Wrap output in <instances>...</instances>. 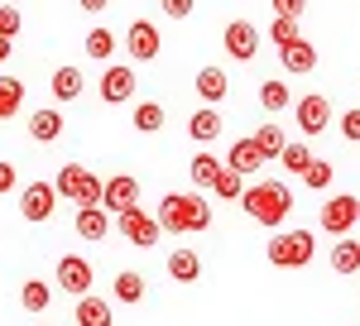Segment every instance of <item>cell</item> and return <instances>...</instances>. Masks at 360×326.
<instances>
[{
    "label": "cell",
    "mask_w": 360,
    "mask_h": 326,
    "mask_svg": "<svg viewBox=\"0 0 360 326\" xmlns=\"http://www.w3.org/2000/svg\"><path fill=\"white\" fill-rule=\"evenodd\" d=\"M154 221H159V230H173V235H197L212 226V202L202 192H168Z\"/></svg>",
    "instance_id": "obj_1"
},
{
    "label": "cell",
    "mask_w": 360,
    "mask_h": 326,
    "mask_svg": "<svg viewBox=\"0 0 360 326\" xmlns=\"http://www.w3.org/2000/svg\"><path fill=\"white\" fill-rule=\"evenodd\" d=\"M240 207H245L250 221H259V226H269V230H278L283 226V216L293 211V197H288V188L283 183H255V188L240 192Z\"/></svg>",
    "instance_id": "obj_2"
},
{
    "label": "cell",
    "mask_w": 360,
    "mask_h": 326,
    "mask_svg": "<svg viewBox=\"0 0 360 326\" xmlns=\"http://www.w3.org/2000/svg\"><path fill=\"white\" fill-rule=\"evenodd\" d=\"M312 254H317V235L303 230V226L278 230L274 240L264 244V259H269L274 269H303V264H312Z\"/></svg>",
    "instance_id": "obj_3"
},
{
    "label": "cell",
    "mask_w": 360,
    "mask_h": 326,
    "mask_svg": "<svg viewBox=\"0 0 360 326\" xmlns=\"http://www.w3.org/2000/svg\"><path fill=\"white\" fill-rule=\"evenodd\" d=\"M53 192L68 197V202H77V207H101V178L86 173L82 163H63L53 178Z\"/></svg>",
    "instance_id": "obj_4"
},
{
    "label": "cell",
    "mask_w": 360,
    "mask_h": 326,
    "mask_svg": "<svg viewBox=\"0 0 360 326\" xmlns=\"http://www.w3.org/2000/svg\"><path fill=\"white\" fill-rule=\"evenodd\" d=\"M360 221V197H351V192H336V197H327L322 202V211H317V226L327 230V235H351V226Z\"/></svg>",
    "instance_id": "obj_5"
},
{
    "label": "cell",
    "mask_w": 360,
    "mask_h": 326,
    "mask_svg": "<svg viewBox=\"0 0 360 326\" xmlns=\"http://www.w3.org/2000/svg\"><path fill=\"white\" fill-rule=\"evenodd\" d=\"M221 44H226V53L236 58V63H255V53H259V44H264V34L250 25V20H231L221 34Z\"/></svg>",
    "instance_id": "obj_6"
},
{
    "label": "cell",
    "mask_w": 360,
    "mask_h": 326,
    "mask_svg": "<svg viewBox=\"0 0 360 326\" xmlns=\"http://www.w3.org/2000/svg\"><path fill=\"white\" fill-rule=\"evenodd\" d=\"M130 207H139V178H130V173H115V178H106L101 183V211H130Z\"/></svg>",
    "instance_id": "obj_7"
},
{
    "label": "cell",
    "mask_w": 360,
    "mask_h": 326,
    "mask_svg": "<svg viewBox=\"0 0 360 326\" xmlns=\"http://www.w3.org/2000/svg\"><path fill=\"white\" fill-rule=\"evenodd\" d=\"M120 235L130 244H139V249H154L159 244V221L149 216V211H139V207H130V211H120Z\"/></svg>",
    "instance_id": "obj_8"
},
{
    "label": "cell",
    "mask_w": 360,
    "mask_h": 326,
    "mask_svg": "<svg viewBox=\"0 0 360 326\" xmlns=\"http://www.w3.org/2000/svg\"><path fill=\"white\" fill-rule=\"evenodd\" d=\"M53 207H58L53 183H25V192H20V211H25V221L44 226V221L53 216Z\"/></svg>",
    "instance_id": "obj_9"
},
{
    "label": "cell",
    "mask_w": 360,
    "mask_h": 326,
    "mask_svg": "<svg viewBox=\"0 0 360 326\" xmlns=\"http://www.w3.org/2000/svg\"><path fill=\"white\" fill-rule=\"evenodd\" d=\"M293 115H298V130H303V135H322V130L332 125V101H327L322 91H312V96H303V101L293 106Z\"/></svg>",
    "instance_id": "obj_10"
},
{
    "label": "cell",
    "mask_w": 360,
    "mask_h": 326,
    "mask_svg": "<svg viewBox=\"0 0 360 326\" xmlns=\"http://www.w3.org/2000/svg\"><path fill=\"white\" fill-rule=\"evenodd\" d=\"M53 278H58V288H63V293L82 298L86 288H91V264H86L82 254H63V259H58V269H53Z\"/></svg>",
    "instance_id": "obj_11"
},
{
    "label": "cell",
    "mask_w": 360,
    "mask_h": 326,
    "mask_svg": "<svg viewBox=\"0 0 360 326\" xmlns=\"http://www.w3.org/2000/svg\"><path fill=\"white\" fill-rule=\"evenodd\" d=\"M125 48H130V58H139V63H154L159 48H164V39H159V29L149 25V20H135V25L125 29Z\"/></svg>",
    "instance_id": "obj_12"
},
{
    "label": "cell",
    "mask_w": 360,
    "mask_h": 326,
    "mask_svg": "<svg viewBox=\"0 0 360 326\" xmlns=\"http://www.w3.org/2000/svg\"><path fill=\"white\" fill-rule=\"evenodd\" d=\"M135 96V67H125V63H115L101 72V101L106 106H120V101H130Z\"/></svg>",
    "instance_id": "obj_13"
},
{
    "label": "cell",
    "mask_w": 360,
    "mask_h": 326,
    "mask_svg": "<svg viewBox=\"0 0 360 326\" xmlns=\"http://www.w3.org/2000/svg\"><path fill=\"white\" fill-rule=\"evenodd\" d=\"M193 86H197V96H202V106H221L226 91H231V77H226L221 67H202L193 77Z\"/></svg>",
    "instance_id": "obj_14"
},
{
    "label": "cell",
    "mask_w": 360,
    "mask_h": 326,
    "mask_svg": "<svg viewBox=\"0 0 360 326\" xmlns=\"http://www.w3.org/2000/svg\"><path fill=\"white\" fill-rule=\"evenodd\" d=\"M226 168H231V173H240V178H255V173L264 168V154L255 149V139H236V144H231V154H226Z\"/></svg>",
    "instance_id": "obj_15"
},
{
    "label": "cell",
    "mask_w": 360,
    "mask_h": 326,
    "mask_svg": "<svg viewBox=\"0 0 360 326\" xmlns=\"http://www.w3.org/2000/svg\"><path fill=\"white\" fill-rule=\"evenodd\" d=\"M77 235L91 240V244H101L111 235V216H106L101 207H77Z\"/></svg>",
    "instance_id": "obj_16"
},
{
    "label": "cell",
    "mask_w": 360,
    "mask_h": 326,
    "mask_svg": "<svg viewBox=\"0 0 360 326\" xmlns=\"http://www.w3.org/2000/svg\"><path fill=\"white\" fill-rule=\"evenodd\" d=\"M77 326H115V317H111V302L106 298H91V293H82L77 298Z\"/></svg>",
    "instance_id": "obj_17"
},
{
    "label": "cell",
    "mask_w": 360,
    "mask_h": 326,
    "mask_svg": "<svg viewBox=\"0 0 360 326\" xmlns=\"http://www.w3.org/2000/svg\"><path fill=\"white\" fill-rule=\"evenodd\" d=\"M29 135L39 139V144H53V139L63 135V110H53V106L34 110V115H29Z\"/></svg>",
    "instance_id": "obj_18"
},
{
    "label": "cell",
    "mask_w": 360,
    "mask_h": 326,
    "mask_svg": "<svg viewBox=\"0 0 360 326\" xmlns=\"http://www.w3.org/2000/svg\"><path fill=\"white\" fill-rule=\"evenodd\" d=\"M188 135L197 139V144H212V139L221 135V115H217V106H202L188 115Z\"/></svg>",
    "instance_id": "obj_19"
},
{
    "label": "cell",
    "mask_w": 360,
    "mask_h": 326,
    "mask_svg": "<svg viewBox=\"0 0 360 326\" xmlns=\"http://www.w3.org/2000/svg\"><path fill=\"white\" fill-rule=\"evenodd\" d=\"M278 58H283V67H288V72H298V77L317 67V48H312L307 39H293L288 48H278Z\"/></svg>",
    "instance_id": "obj_20"
},
{
    "label": "cell",
    "mask_w": 360,
    "mask_h": 326,
    "mask_svg": "<svg viewBox=\"0 0 360 326\" xmlns=\"http://www.w3.org/2000/svg\"><path fill=\"white\" fill-rule=\"evenodd\" d=\"M332 269L341 273V278H351V273H360V240H351V235H341V240L332 244Z\"/></svg>",
    "instance_id": "obj_21"
},
{
    "label": "cell",
    "mask_w": 360,
    "mask_h": 326,
    "mask_svg": "<svg viewBox=\"0 0 360 326\" xmlns=\"http://www.w3.org/2000/svg\"><path fill=\"white\" fill-rule=\"evenodd\" d=\"M197 273H202L197 249H173V254H168V278H173V283H193Z\"/></svg>",
    "instance_id": "obj_22"
},
{
    "label": "cell",
    "mask_w": 360,
    "mask_h": 326,
    "mask_svg": "<svg viewBox=\"0 0 360 326\" xmlns=\"http://www.w3.org/2000/svg\"><path fill=\"white\" fill-rule=\"evenodd\" d=\"M20 110H25V82L0 77V120H15Z\"/></svg>",
    "instance_id": "obj_23"
},
{
    "label": "cell",
    "mask_w": 360,
    "mask_h": 326,
    "mask_svg": "<svg viewBox=\"0 0 360 326\" xmlns=\"http://www.w3.org/2000/svg\"><path fill=\"white\" fill-rule=\"evenodd\" d=\"M130 120H135V130H139V135H159V130H164V120H168V110L159 106V101H139Z\"/></svg>",
    "instance_id": "obj_24"
},
{
    "label": "cell",
    "mask_w": 360,
    "mask_h": 326,
    "mask_svg": "<svg viewBox=\"0 0 360 326\" xmlns=\"http://www.w3.org/2000/svg\"><path fill=\"white\" fill-rule=\"evenodd\" d=\"M188 173H193V183H197V188H217V178L226 173V163L217 159V154H197V159L188 163Z\"/></svg>",
    "instance_id": "obj_25"
},
{
    "label": "cell",
    "mask_w": 360,
    "mask_h": 326,
    "mask_svg": "<svg viewBox=\"0 0 360 326\" xmlns=\"http://www.w3.org/2000/svg\"><path fill=\"white\" fill-rule=\"evenodd\" d=\"M82 86H86L82 67H58V72H53V96H58V101H77Z\"/></svg>",
    "instance_id": "obj_26"
},
{
    "label": "cell",
    "mask_w": 360,
    "mask_h": 326,
    "mask_svg": "<svg viewBox=\"0 0 360 326\" xmlns=\"http://www.w3.org/2000/svg\"><path fill=\"white\" fill-rule=\"evenodd\" d=\"M20 302H25V312H49V302H53V288L44 283V278H29L25 288H20Z\"/></svg>",
    "instance_id": "obj_27"
},
{
    "label": "cell",
    "mask_w": 360,
    "mask_h": 326,
    "mask_svg": "<svg viewBox=\"0 0 360 326\" xmlns=\"http://www.w3.org/2000/svg\"><path fill=\"white\" fill-rule=\"evenodd\" d=\"M250 139H255V149L264 154V163H269V159H278V154H283V144H288V135H283L278 125H259V130H255Z\"/></svg>",
    "instance_id": "obj_28"
},
{
    "label": "cell",
    "mask_w": 360,
    "mask_h": 326,
    "mask_svg": "<svg viewBox=\"0 0 360 326\" xmlns=\"http://www.w3.org/2000/svg\"><path fill=\"white\" fill-rule=\"evenodd\" d=\"M259 106L269 110V115H278V110H288L293 106V91H288V86H283V82H264V86H259Z\"/></svg>",
    "instance_id": "obj_29"
},
{
    "label": "cell",
    "mask_w": 360,
    "mask_h": 326,
    "mask_svg": "<svg viewBox=\"0 0 360 326\" xmlns=\"http://www.w3.org/2000/svg\"><path fill=\"white\" fill-rule=\"evenodd\" d=\"M332 178H336L332 159H312V163L303 168V183H307L312 192H327V188H332Z\"/></svg>",
    "instance_id": "obj_30"
},
{
    "label": "cell",
    "mask_w": 360,
    "mask_h": 326,
    "mask_svg": "<svg viewBox=\"0 0 360 326\" xmlns=\"http://www.w3.org/2000/svg\"><path fill=\"white\" fill-rule=\"evenodd\" d=\"M139 298H144V278H139L135 269L115 273V302H130V307H135Z\"/></svg>",
    "instance_id": "obj_31"
},
{
    "label": "cell",
    "mask_w": 360,
    "mask_h": 326,
    "mask_svg": "<svg viewBox=\"0 0 360 326\" xmlns=\"http://www.w3.org/2000/svg\"><path fill=\"white\" fill-rule=\"evenodd\" d=\"M111 53H115V34L106 25H96L91 34H86V58H96V63H101V58H111Z\"/></svg>",
    "instance_id": "obj_32"
},
{
    "label": "cell",
    "mask_w": 360,
    "mask_h": 326,
    "mask_svg": "<svg viewBox=\"0 0 360 326\" xmlns=\"http://www.w3.org/2000/svg\"><path fill=\"white\" fill-rule=\"evenodd\" d=\"M278 163H283L288 173H303L307 163H312V149H307L303 139H288V144H283V154H278Z\"/></svg>",
    "instance_id": "obj_33"
},
{
    "label": "cell",
    "mask_w": 360,
    "mask_h": 326,
    "mask_svg": "<svg viewBox=\"0 0 360 326\" xmlns=\"http://www.w3.org/2000/svg\"><path fill=\"white\" fill-rule=\"evenodd\" d=\"M217 197H221V202H240V192H245V178H240V173H231V168H226L221 178H217Z\"/></svg>",
    "instance_id": "obj_34"
},
{
    "label": "cell",
    "mask_w": 360,
    "mask_h": 326,
    "mask_svg": "<svg viewBox=\"0 0 360 326\" xmlns=\"http://www.w3.org/2000/svg\"><path fill=\"white\" fill-rule=\"evenodd\" d=\"M269 39H274L278 48H288L293 39H303V34H298V20H274V25H269Z\"/></svg>",
    "instance_id": "obj_35"
},
{
    "label": "cell",
    "mask_w": 360,
    "mask_h": 326,
    "mask_svg": "<svg viewBox=\"0 0 360 326\" xmlns=\"http://www.w3.org/2000/svg\"><path fill=\"white\" fill-rule=\"evenodd\" d=\"M20 29H25V15L15 5H0V39H15Z\"/></svg>",
    "instance_id": "obj_36"
},
{
    "label": "cell",
    "mask_w": 360,
    "mask_h": 326,
    "mask_svg": "<svg viewBox=\"0 0 360 326\" xmlns=\"http://www.w3.org/2000/svg\"><path fill=\"white\" fill-rule=\"evenodd\" d=\"M274 5V20H303L307 0H269Z\"/></svg>",
    "instance_id": "obj_37"
},
{
    "label": "cell",
    "mask_w": 360,
    "mask_h": 326,
    "mask_svg": "<svg viewBox=\"0 0 360 326\" xmlns=\"http://www.w3.org/2000/svg\"><path fill=\"white\" fill-rule=\"evenodd\" d=\"M159 5H164V15H168V20H188L197 0H159Z\"/></svg>",
    "instance_id": "obj_38"
},
{
    "label": "cell",
    "mask_w": 360,
    "mask_h": 326,
    "mask_svg": "<svg viewBox=\"0 0 360 326\" xmlns=\"http://www.w3.org/2000/svg\"><path fill=\"white\" fill-rule=\"evenodd\" d=\"M336 125H341V135H346V139H360V106H351Z\"/></svg>",
    "instance_id": "obj_39"
},
{
    "label": "cell",
    "mask_w": 360,
    "mask_h": 326,
    "mask_svg": "<svg viewBox=\"0 0 360 326\" xmlns=\"http://www.w3.org/2000/svg\"><path fill=\"white\" fill-rule=\"evenodd\" d=\"M15 183H20L15 163H5V159H0V192H15Z\"/></svg>",
    "instance_id": "obj_40"
},
{
    "label": "cell",
    "mask_w": 360,
    "mask_h": 326,
    "mask_svg": "<svg viewBox=\"0 0 360 326\" xmlns=\"http://www.w3.org/2000/svg\"><path fill=\"white\" fill-rule=\"evenodd\" d=\"M77 5H82L86 15H101V10H106V5H111V0H77Z\"/></svg>",
    "instance_id": "obj_41"
},
{
    "label": "cell",
    "mask_w": 360,
    "mask_h": 326,
    "mask_svg": "<svg viewBox=\"0 0 360 326\" xmlns=\"http://www.w3.org/2000/svg\"><path fill=\"white\" fill-rule=\"evenodd\" d=\"M5 58H10V39H0V63H5Z\"/></svg>",
    "instance_id": "obj_42"
},
{
    "label": "cell",
    "mask_w": 360,
    "mask_h": 326,
    "mask_svg": "<svg viewBox=\"0 0 360 326\" xmlns=\"http://www.w3.org/2000/svg\"><path fill=\"white\" fill-rule=\"evenodd\" d=\"M0 5H15V0H0Z\"/></svg>",
    "instance_id": "obj_43"
}]
</instances>
